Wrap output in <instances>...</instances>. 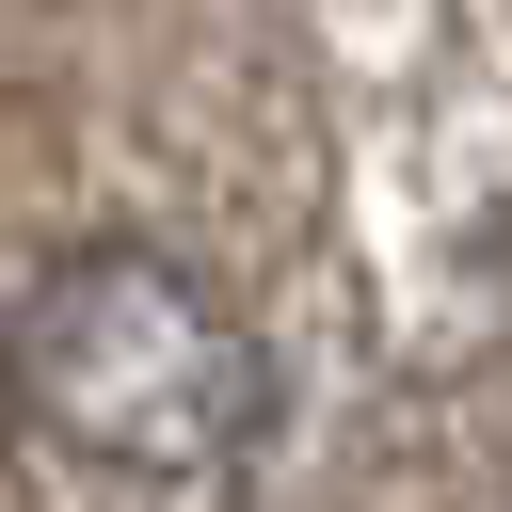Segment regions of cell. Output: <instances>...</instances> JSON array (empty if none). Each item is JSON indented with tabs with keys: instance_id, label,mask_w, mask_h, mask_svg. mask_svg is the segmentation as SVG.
<instances>
[{
	"instance_id": "obj_1",
	"label": "cell",
	"mask_w": 512,
	"mask_h": 512,
	"mask_svg": "<svg viewBox=\"0 0 512 512\" xmlns=\"http://www.w3.org/2000/svg\"><path fill=\"white\" fill-rule=\"evenodd\" d=\"M0 432L64 512H224L272 448V336L160 240H64L0 320Z\"/></svg>"
}]
</instances>
